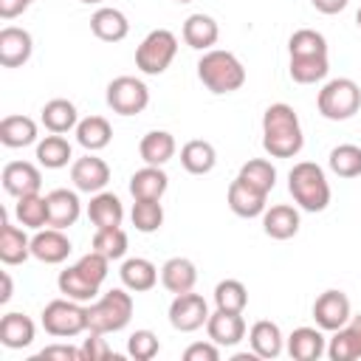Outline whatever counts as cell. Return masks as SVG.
I'll return each mask as SVG.
<instances>
[{"instance_id":"ab89813d","label":"cell","mask_w":361,"mask_h":361,"mask_svg":"<svg viewBox=\"0 0 361 361\" xmlns=\"http://www.w3.org/2000/svg\"><path fill=\"white\" fill-rule=\"evenodd\" d=\"M214 305L220 310H231V313H243L248 305V290L240 279H223L214 288Z\"/></svg>"},{"instance_id":"603a6c76","label":"cell","mask_w":361,"mask_h":361,"mask_svg":"<svg viewBox=\"0 0 361 361\" xmlns=\"http://www.w3.org/2000/svg\"><path fill=\"white\" fill-rule=\"evenodd\" d=\"M248 341H251V350L257 358H276L282 353V330L279 324L268 322V319H259L251 324L248 330Z\"/></svg>"},{"instance_id":"e0dca14e","label":"cell","mask_w":361,"mask_h":361,"mask_svg":"<svg viewBox=\"0 0 361 361\" xmlns=\"http://www.w3.org/2000/svg\"><path fill=\"white\" fill-rule=\"evenodd\" d=\"M265 192L248 186L243 178H234L228 186V206L240 217H259L265 212Z\"/></svg>"},{"instance_id":"f546056e","label":"cell","mask_w":361,"mask_h":361,"mask_svg":"<svg viewBox=\"0 0 361 361\" xmlns=\"http://www.w3.org/2000/svg\"><path fill=\"white\" fill-rule=\"evenodd\" d=\"M138 152H141V158H144L149 166H164V164L175 155V138H172V133H166V130H149V133L141 138Z\"/></svg>"},{"instance_id":"7a4b0ae2","label":"cell","mask_w":361,"mask_h":361,"mask_svg":"<svg viewBox=\"0 0 361 361\" xmlns=\"http://www.w3.org/2000/svg\"><path fill=\"white\" fill-rule=\"evenodd\" d=\"M197 76L212 93H234L245 85V68L231 51L212 48L197 62Z\"/></svg>"},{"instance_id":"74e56055","label":"cell","mask_w":361,"mask_h":361,"mask_svg":"<svg viewBox=\"0 0 361 361\" xmlns=\"http://www.w3.org/2000/svg\"><path fill=\"white\" fill-rule=\"evenodd\" d=\"M327 164H330V169L338 178H358L361 175V147H355V144H338V147L330 149Z\"/></svg>"},{"instance_id":"4fadbf2b","label":"cell","mask_w":361,"mask_h":361,"mask_svg":"<svg viewBox=\"0 0 361 361\" xmlns=\"http://www.w3.org/2000/svg\"><path fill=\"white\" fill-rule=\"evenodd\" d=\"M34 51V39L25 28L17 25H6L0 31V65L3 68H20L31 59Z\"/></svg>"},{"instance_id":"cb8c5ba5","label":"cell","mask_w":361,"mask_h":361,"mask_svg":"<svg viewBox=\"0 0 361 361\" xmlns=\"http://www.w3.org/2000/svg\"><path fill=\"white\" fill-rule=\"evenodd\" d=\"M31 257V240L25 237L23 228L11 226L6 217H3V226H0V259L6 265H20Z\"/></svg>"},{"instance_id":"7dc6e473","label":"cell","mask_w":361,"mask_h":361,"mask_svg":"<svg viewBox=\"0 0 361 361\" xmlns=\"http://www.w3.org/2000/svg\"><path fill=\"white\" fill-rule=\"evenodd\" d=\"M113 355V350H110V344L102 338V333H93L90 330V338H85V344H82V358L85 361H104V358H110Z\"/></svg>"},{"instance_id":"f35d334b","label":"cell","mask_w":361,"mask_h":361,"mask_svg":"<svg viewBox=\"0 0 361 361\" xmlns=\"http://www.w3.org/2000/svg\"><path fill=\"white\" fill-rule=\"evenodd\" d=\"M237 178H243L248 186H254V189H259V192L268 195L274 189V183H276V169L265 158H251L248 164L240 166V175Z\"/></svg>"},{"instance_id":"83f0119b","label":"cell","mask_w":361,"mask_h":361,"mask_svg":"<svg viewBox=\"0 0 361 361\" xmlns=\"http://www.w3.org/2000/svg\"><path fill=\"white\" fill-rule=\"evenodd\" d=\"M118 274H121L124 288L133 290V293H144V290L155 288V282H158V268L149 259H144V257L124 259V265H121Z\"/></svg>"},{"instance_id":"1f68e13d","label":"cell","mask_w":361,"mask_h":361,"mask_svg":"<svg viewBox=\"0 0 361 361\" xmlns=\"http://www.w3.org/2000/svg\"><path fill=\"white\" fill-rule=\"evenodd\" d=\"M180 164H183V169L192 172V175H206V172L214 169L217 152H214V147H212L209 141L195 138V141H186V144H183V149H180Z\"/></svg>"},{"instance_id":"ac0fdd59","label":"cell","mask_w":361,"mask_h":361,"mask_svg":"<svg viewBox=\"0 0 361 361\" xmlns=\"http://www.w3.org/2000/svg\"><path fill=\"white\" fill-rule=\"evenodd\" d=\"M166 186H169L166 172L161 166H149V164L144 169L133 172V178H130V195L135 200H161Z\"/></svg>"},{"instance_id":"f6af8a7d","label":"cell","mask_w":361,"mask_h":361,"mask_svg":"<svg viewBox=\"0 0 361 361\" xmlns=\"http://www.w3.org/2000/svg\"><path fill=\"white\" fill-rule=\"evenodd\" d=\"M76 268L90 279V282H96V285H102L104 279H107V268H110V259L104 257V254H99V251H90V254H82L79 257V262H76Z\"/></svg>"},{"instance_id":"9f6ffc18","label":"cell","mask_w":361,"mask_h":361,"mask_svg":"<svg viewBox=\"0 0 361 361\" xmlns=\"http://www.w3.org/2000/svg\"><path fill=\"white\" fill-rule=\"evenodd\" d=\"M79 3H87L90 6V3H102V0H79Z\"/></svg>"},{"instance_id":"3957f363","label":"cell","mask_w":361,"mask_h":361,"mask_svg":"<svg viewBox=\"0 0 361 361\" xmlns=\"http://www.w3.org/2000/svg\"><path fill=\"white\" fill-rule=\"evenodd\" d=\"M288 192L305 212H324L330 203V183L313 161H302L288 172Z\"/></svg>"},{"instance_id":"9c48e42d","label":"cell","mask_w":361,"mask_h":361,"mask_svg":"<svg viewBox=\"0 0 361 361\" xmlns=\"http://www.w3.org/2000/svg\"><path fill=\"white\" fill-rule=\"evenodd\" d=\"M209 322V305L200 293H178L169 305V324L180 333H195L197 327H203Z\"/></svg>"},{"instance_id":"9a60e30c","label":"cell","mask_w":361,"mask_h":361,"mask_svg":"<svg viewBox=\"0 0 361 361\" xmlns=\"http://www.w3.org/2000/svg\"><path fill=\"white\" fill-rule=\"evenodd\" d=\"M73 251L71 240L62 234V228H45V231H37L31 237V257H37L39 262L45 265H59L68 259V254Z\"/></svg>"},{"instance_id":"4dcf8cb0","label":"cell","mask_w":361,"mask_h":361,"mask_svg":"<svg viewBox=\"0 0 361 361\" xmlns=\"http://www.w3.org/2000/svg\"><path fill=\"white\" fill-rule=\"evenodd\" d=\"M113 138V127L107 118L102 116H87L76 124V141L87 149V152H96V149H104Z\"/></svg>"},{"instance_id":"816d5d0a","label":"cell","mask_w":361,"mask_h":361,"mask_svg":"<svg viewBox=\"0 0 361 361\" xmlns=\"http://www.w3.org/2000/svg\"><path fill=\"white\" fill-rule=\"evenodd\" d=\"M350 0H313V8L322 11V14H338L347 8Z\"/></svg>"},{"instance_id":"d6a6232c","label":"cell","mask_w":361,"mask_h":361,"mask_svg":"<svg viewBox=\"0 0 361 361\" xmlns=\"http://www.w3.org/2000/svg\"><path fill=\"white\" fill-rule=\"evenodd\" d=\"M42 124H45V130H51V133H68V130H73L76 124H79V113H76V107H73V102H68V99H51L45 107H42Z\"/></svg>"},{"instance_id":"f1b7e54d","label":"cell","mask_w":361,"mask_h":361,"mask_svg":"<svg viewBox=\"0 0 361 361\" xmlns=\"http://www.w3.org/2000/svg\"><path fill=\"white\" fill-rule=\"evenodd\" d=\"M0 141H3V147H11V149L34 144L37 141L34 118H28V116H6L0 121Z\"/></svg>"},{"instance_id":"7bdbcfd3","label":"cell","mask_w":361,"mask_h":361,"mask_svg":"<svg viewBox=\"0 0 361 361\" xmlns=\"http://www.w3.org/2000/svg\"><path fill=\"white\" fill-rule=\"evenodd\" d=\"M130 217H133V226H135L138 231L152 234V231H158L161 223H164V209H161L158 200H135Z\"/></svg>"},{"instance_id":"db71d44e","label":"cell","mask_w":361,"mask_h":361,"mask_svg":"<svg viewBox=\"0 0 361 361\" xmlns=\"http://www.w3.org/2000/svg\"><path fill=\"white\" fill-rule=\"evenodd\" d=\"M8 299H11V276H8L6 271H3V293H0V302L6 305Z\"/></svg>"},{"instance_id":"6f0895ef","label":"cell","mask_w":361,"mask_h":361,"mask_svg":"<svg viewBox=\"0 0 361 361\" xmlns=\"http://www.w3.org/2000/svg\"><path fill=\"white\" fill-rule=\"evenodd\" d=\"M175 3H192V0H175Z\"/></svg>"},{"instance_id":"277c9868","label":"cell","mask_w":361,"mask_h":361,"mask_svg":"<svg viewBox=\"0 0 361 361\" xmlns=\"http://www.w3.org/2000/svg\"><path fill=\"white\" fill-rule=\"evenodd\" d=\"M133 319V296L121 288L107 290L102 299H96L87 307V330L93 333H118Z\"/></svg>"},{"instance_id":"44dd1931","label":"cell","mask_w":361,"mask_h":361,"mask_svg":"<svg viewBox=\"0 0 361 361\" xmlns=\"http://www.w3.org/2000/svg\"><path fill=\"white\" fill-rule=\"evenodd\" d=\"M220 28L214 23V17L209 14H189L183 23V42L195 51H212V45L217 42Z\"/></svg>"},{"instance_id":"f5cc1de1","label":"cell","mask_w":361,"mask_h":361,"mask_svg":"<svg viewBox=\"0 0 361 361\" xmlns=\"http://www.w3.org/2000/svg\"><path fill=\"white\" fill-rule=\"evenodd\" d=\"M344 327H347V333H350V338H353V344H355V353H358V358H361V316H353Z\"/></svg>"},{"instance_id":"7c38bea8","label":"cell","mask_w":361,"mask_h":361,"mask_svg":"<svg viewBox=\"0 0 361 361\" xmlns=\"http://www.w3.org/2000/svg\"><path fill=\"white\" fill-rule=\"evenodd\" d=\"M206 333L217 347H234L245 336V319H243V313H231V310L217 307L214 313H209Z\"/></svg>"},{"instance_id":"ffe728a7","label":"cell","mask_w":361,"mask_h":361,"mask_svg":"<svg viewBox=\"0 0 361 361\" xmlns=\"http://www.w3.org/2000/svg\"><path fill=\"white\" fill-rule=\"evenodd\" d=\"M87 217L96 228H116L124 220V206L113 192H96L87 203Z\"/></svg>"},{"instance_id":"d590c367","label":"cell","mask_w":361,"mask_h":361,"mask_svg":"<svg viewBox=\"0 0 361 361\" xmlns=\"http://www.w3.org/2000/svg\"><path fill=\"white\" fill-rule=\"evenodd\" d=\"M290 79L299 82V85H313V82H322L330 71V62H327V54L322 56H290Z\"/></svg>"},{"instance_id":"8d00e7d4","label":"cell","mask_w":361,"mask_h":361,"mask_svg":"<svg viewBox=\"0 0 361 361\" xmlns=\"http://www.w3.org/2000/svg\"><path fill=\"white\" fill-rule=\"evenodd\" d=\"M37 161L45 166V169H62L68 161H71V144L54 133V135H45L39 144H37Z\"/></svg>"},{"instance_id":"b9f144b4","label":"cell","mask_w":361,"mask_h":361,"mask_svg":"<svg viewBox=\"0 0 361 361\" xmlns=\"http://www.w3.org/2000/svg\"><path fill=\"white\" fill-rule=\"evenodd\" d=\"M93 251L104 254L107 259H121L127 254V234H124V228L121 226H116V228H96Z\"/></svg>"},{"instance_id":"8992f818","label":"cell","mask_w":361,"mask_h":361,"mask_svg":"<svg viewBox=\"0 0 361 361\" xmlns=\"http://www.w3.org/2000/svg\"><path fill=\"white\" fill-rule=\"evenodd\" d=\"M175 54H178V37L166 28H155L135 48V68L147 76H158L172 65Z\"/></svg>"},{"instance_id":"484cf974","label":"cell","mask_w":361,"mask_h":361,"mask_svg":"<svg viewBox=\"0 0 361 361\" xmlns=\"http://www.w3.org/2000/svg\"><path fill=\"white\" fill-rule=\"evenodd\" d=\"M34 341V322L25 313H6L0 319V344L8 350H23Z\"/></svg>"},{"instance_id":"c3c4849f","label":"cell","mask_w":361,"mask_h":361,"mask_svg":"<svg viewBox=\"0 0 361 361\" xmlns=\"http://www.w3.org/2000/svg\"><path fill=\"white\" fill-rule=\"evenodd\" d=\"M183 358L186 361H217L220 358V350H217V344L214 341H197V344H189L186 350H183Z\"/></svg>"},{"instance_id":"11a10c76","label":"cell","mask_w":361,"mask_h":361,"mask_svg":"<svg viewBox=\"0 0 361 361\" xmlns=\"http://www.w3.org/2000/svg\"><path fill=\"white\" fill-rule=\"evenodd\" d=\"M355 23H358V28H361V8H358V14H355Z\"/></svg>"},{"instance_id":"6da1fadb","label":"cell","mask_w":361,"mask_h":361,"mask_svg":"<svg viewBox=\"0 0 361 361\" xmlns=\"http://www.w3.org/2000/svg\"><path fill=\"white\" fill-rule=\"evenodd\" d=\"M305 144L299 116L290 104L276 102L262 116V147L271 158H293Z\"/></svg>"},{"instance_id":"836d02e7","label":"cell","mask_w":361,"mask_h":361,"mask_svg":"<svg viewBox=\"0 0 361 361\" xmlns=\"http://www.w3.org/2000/svg\"><path fill=\"white\" fill-rule=\"evenodd\" d=\"M56 285H59V293H65L68 299H76V302H93V299H96V293H99V285H96V282H90V279H87L76 265H71V268L59 271Z\"/></svg>"},{"instance_id":"ee69618b","label":"cell","mask_w":361,"mask_h":361,"mask_svg":"<svg viewBox=\"0 0 361 361\" xmlns=\"http://www.w3.org/2000/svg\"><path fill=\"white\" fill-rule=\"evenodd\" d=\"M158 350H161V344H158V336L152 330H135L127 341V353L135 361H149L158 355Z\"/></svg>"},{"instance_id":"ba28073f","label":"cell","mask_w":361,"mask_h":361,"mask_svg":"<svg viewBox=\"0 0 361 361\" xmlns=\"http://www.w3.org/2000/svg\"><path fill=\"white\" fill-rule=\"evenodd\" d=\"M107 104L118 116H138L149 104V87L135 76H116L107 85Z\"/></svg>"},{"instance_id":"7402d4cb","label":"cell","mask_w":361,"mask_h":361,"mask_svg":"<svg viewBox=\"0 0 361 361\" xmlns=\"http://www.w3.org/2000/svg\"><path fill=\"white\" fill-rule=\"evenodd\" d=\"M262 228L274 240H290L299 231V212L293 206L276 203V206L262 212Z\"/></svg>"},{"instance_id":"30bf717a","label":"cell","mask_w":361,"mask_h":361,"mask_svg":"<svg viewBox=\"0 0 361 361\" xmlns=\"http://www.w3.org/2000/svg\"><path fill=\"white\" fill-rule=\"evenodd\" d=\"M313 319L322 330H338L350 322V299L341 290H324L313 302Z\"/></svg>"},{"instance_id":"4316f807","label":"cell","mask_w":361,"mask_h":361,"mask_svg":"<svg viewBox=\"0 0 361 361\" xmlns=\"http://www.w3.org/2000/svg\"><path fill=\"white\" fill-rule=\"evenodd\" d=\"M90 31L104 42H118V39H124L130 34V23L118 8L104 6L90 17Z\"/></svg>"},{"instance_id":"5b68a950","label":"cell","mask_w":361,"mask_h":361,"mask_svg":"<svg viewBox=\"0 0 361 361\" xmlns=\"http://www.w3.org/2000/svg\"><path fill=\"white\" fill-rule=\"evenodd\" d=\"M316 107L324 118L330 121H347L358 113L361 107V87L347 79V76H338V79H330L322 90H319V99H316Z\"/></svg>"},{"instance_id":"52a82bcc","label":"cell","mask_w":361,"mask_h":361,"mask_svg":"<svg viewBox=\"0 0 361 361\" xmlns=\"http://www.w3.org/2000/svg\"><path fill=\"white\" fill-rule=\"evenodd\" d=\"M42 327H45V333H51L56 338L79 336L82 330H87V307H82V302L68 299V296L54 299L42 310Z\"/></svg>"},{"instance_id":"60d3db41","label":"cell","mask_w":361,"mask_h":361,"mask_svg":"<svg viewBox=\"0 0 361 361\" xmlns=\"http://www.w3.org/2000/svg\"><path fill=\"white\" fill-rule=\"evenodd\" d=\"M288 51H290V56H322V54H327V39L313 28H299L290 34Z\"/></svg>"},{"instance_id":"681fc988","label":"cell","mask_w":361,"mask_h":361,"mask_svg":"<svg viewBox=\"0 0 361 361\" xmlns=\"http://www.w3.org/2000/svg\"><path fill=\"white\" fill-rule=\"evenodd\" d=\"M37 358H62V361H85L82 358V347H71V344H51L45 350L37 353Z\"/></svg>"},{"instance_id":"e575fe53","label":"cell","mask_w":361,"mask_h":361,"mask_svg":"<svg viewBox=\"0 0 361 361\" xmlns=\"http://www.w3.org/2000/svg\"><path fill=\"white\" fill-rule=\"evenodd\" d=\"M14 214H17L20 226L39 231L42 226H48V197H42V195H25V197H17Z\"/></svg>"},{"instance_id":"d4e9b609","label":"cell","mask_w":361,"mask_h":361,"mask_svg":"<svg viewBox=\"0 0 361 361\" xmlns=\"http://www.w3.org/2000/svg\"><path fill=\"white\" fill-rule=\"evenodd\" d=\"M288 353L296 361H316L322 353H327L322 330H316V327H296L288 336Z\"/></svg>"},{"instance_id":"5bb4252c","label":"cell","mask_w":361,"mask_h":361,"mask_svg":"<svg viewBox=\"0 0 361 361\" xmlns=\"http://www.w3.org/2000/svg\"><path fill=\"white\" fill-rule=\"evenodd\" d=\"M42 186V175L34 164L28 161H11L3 166V189L14 197H25V195H39Z\"/></svg>"},{"instance_id":"d6986e66","label":"cell","mask_w":361,"mask_h":361,"mask_svg":"<svg viewBox=\"0 0 361 361\" xmlns=\"http://www.w3.org/2000/svg\"><path fill=\"white\" fill-rule=\"evenodd\" d=\"M195 282H197V268H195L192 259L172 257V259L164 262V268H161V285L169 293H175V296L178 293H186V290L195 288Z\"/></svg>"},{"instance_id":"bcb514c9","label":"cell","mask_w":361,"mask_h":361,"mask_svg":"<svg viewBox=\"0 0 361 361\" xmlns=\"http://www.w3.org/2000/svg\"><path fill=\"white\" fill-rule=\"evenodd\" d=\"M327 355H330V361H353V358H358L355 344H353L347 327L333 330V338H330V344H327Z\"/></svg>"},{"instance_id":"2e32d148","label":"cell","mask_w":361,"mask_h":361,"mask_svg":"<svg viewBox=\"0 0 361 361\" xmlns=\"http://www.w3.org/2000/svg\"><path fill=\"white\" fill-rule=\"evenodd\" d=\"M48 197V226L54 228H68L79 220L82 214V203L79 195L71 189H54L45 195Z\"/></svg>"},{"instance_id":"f907efd6","label":"cell","mask_w":361,"mask_h":361,"mask_svg":"<svg viewBox=\"0 0 361 361\" xmlns=\"http://www.w3.org/2000/svg\"><path fill=\"white\" fill-rule=\"evenodd\" d=\"M31 6V0H0V17L3 20H14L17 14H23Z\"/></svg>"},{"instance_id":"8fae6325","label":"cell","mask_w":361,"mask_h":361,"mask_svg":"<svg viewBox=\"0 0 361 361\" xmlns=\"http://www.w3.org/2000/svg\"><path fill=\"white\" fill-rule=\"evenodd\" d=\"M71 180H73V186L79 189V192H87V195H96V192H102L104 186H107V180H110V166L102 161V158H96V155H85V158H76L73 161V166H71Z\"/></svg>"}]
</instances>
